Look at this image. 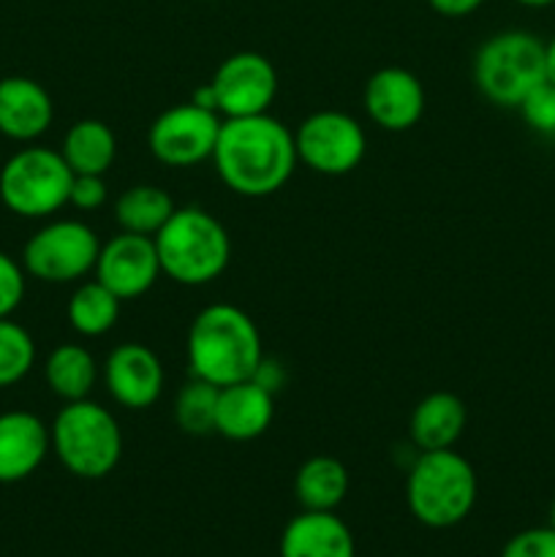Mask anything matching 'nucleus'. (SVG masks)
<instances>
[{
    "label": "nucleus",
    "mask_w": 555,
    "mask_h": 557,
    "mask_svg": "<svg viewBox=\"0 0 555 557\" xmlns=\"http://www.w3.org/2000/svg\"><path fill=\"white\" fill-rule=\"evenodd\" d=\"M212 163L229 190L245 199L278 194L297 169L294 131L267 114L226 117L218 131Z\"/></svg>",
    "instance_id": "f257e3e1"
},
{
    "label": "nucleus",
    "mask_w": 555,
    "mask_h": 557,
    "mask_svg": "<svg viewBox=\"0 0 555 557\" xmlns=\"http://www.w3.org/2000/svg\"><path fill=\"white\" fill-rule=\"evenodd\" d=\"M185 351L190 375L210 381L212 386H232L254 379L264 359L256 321L243 308L229 302L207 305L196 313Z\"/></svg>",
    "instance_id": "f03ea898"
},
{
    "label": "nucleus",
    "mask_w": 555,
    "mask_h": 557,
    "mask_svg": "<svg viewBox=\"0 0 555 557\" xmlns=\"http://www.w3.org/2000/svg\"><path fill=\"white\" fill-rule=\"evenodd\" d=\"M152 239L161 272L180 286H207L232 261L229 232L201 207H177Z\"/></svg>",
    "instance_id": "7ed1b4c3"
},
{
    "label": "nucleus",
    "mask_w": 555,
    "mask_h": 557,
    "mask_svg": "<svg viewBox=\"0 0 555 557\" xmlns=\"http://www.w3.org/2000/svg\"><path fill=\"white\" fill-rule=\"evenodd\" d=\"M479 482L471 462L455 449L419 451L406 479V504L433 531L455 528L477 506Z\"/></svg>",
    "instance_id": "20e7f679"
},
{
    "label": "nucleus",
    "mask_w": 555,
    "mask_h": 557,
    "mask_svg": "<svg viewBox=\"0 0 555 557\" xmlns=\"http://www.w3.org/2000/svg\"><path fill=\"white\" fill-rule=\"evenodd\" d=\"M49 441L60 466L87 482L109 476L123 457V430L118 419L90 397L60 408L49 428Z\"/></svg>",
    "instance_id": "39448f33"
},
{
    "label": "nucleus",
    "mask_w": 555,
    "mask_h": 557,
    "mask_svg": "<svg viewBox=\"0 0 555 557\" xmlns=\"http://www.w3.org/2000/svg\"><path fill=\"white\" fill-rule=\"evenodd\" d=\"M544 79V41H539L533 33H495L477 49L473 85L495 107L517 109L522 98Z\"/></svg>",
    "instance_id": "423d86ee"
},
{
    "label": "nucleus",
    "mask_w": 555,
    "mask_h": 557,
    "mask_svg": "<svg viewBox=\"0 0 555 557\" xmlns=\"http://www.w3.org/2000/svg\"><path fill=\"white\" fill-rule=\"evenodd\" d=\"M74 172L60 150L22 147L0 169V201L27 221H41L69 205Z\"/></svg>",
    "instance_id": "0eeeda50"
},
{
    "label": "nucleus",
    "mask_w": 555,
    "mask_h": 557,
    "mask_svg": "<svg viewBox=\"0 0 555 557\" xmlns=\"http://www.w3.org/2000/svg\"><path fill=\"white\" fill-rule=\"evenodd\" d=\"M101 239L82 221H52L38 228L22 248V267L41 283H76L96 270Z\"/></svg>",
    "instance_id": "6e6552de"
},
{
    "label": "nucleus",
    "mask_w": 555,
    "mask_h": 557,
    "mask_svg": "<svg viewBox=\"0 0 555 557\" xmlns=\"http://www.w3.org/2000/svg\"><path fill=\"white\" fill-rule=\"evenodd\" d=\"M297 161L324 177H343L362 163L368 136L357 117L337 109H321L294 131Z\"/></svg>",
    "instance_id": "1a4fd4ad"
},
{
    "label": "nucleus",
    "mask_w": 555,
    "mask_h": 557,
    "mask_svg": "<svg viewBox=\"0 0 555 557\" xmlns=\"http://www.w3.org/2000/svg\"><path fill=\"white\" fill-rule=\"evenodd\" d=\"M221 114L199 103H177L152 120L147 131V147L163 166L188 169L205 163L215 150Z\"/></svg>",
    "instance_id": "9d476101"
},
{
    "label": "nucleus",
    "mask_w": 555,
    "mask_h": 557,
    "mask_svg": "<svg viewBox=\"0 0 555 557\" xmlns=\"http://www.w3.org/2000/svg\"><path fill=\"white\" fill-rule=\"evenodd\" d=\"M215 109L226 117L267 114L278 96V71L264 54L234 52L223 60L210 79Z\"/></svg>",
    "instance_id": "9b49d317"
},
{
    "label": "nucleus",
    "mask_w": 555,
    "mask_h": 557,
    "mask_svg": "<svg viewBox=\"0 0 555 557\" xmlns=\"http://www.w3.org/2000/svg\"><path fill=\"white\" fill-rule=\"evenodd\" d=\"M96 281L123 302L139 299L156 286L161 272L156 239L145 234L120 232L101 245L96 259Z\"/></svg>",
    "instance_id": "f8f14e48"
},
{
    "label": "nucleus",
    "mask_w": 555,
    "mask_h": 557,
    "mask_svg": "<svg viewBox=\"0 0 555 557\" xmlns=\"http://www.w3.org/2000/svg\"><path fill=\"white\" fill-rule=\"evenodd\" d=\"M163 364L152 348L131 341L112 348L103 364V384L118 406L128 411H145L163 395Z\"/></svg>",
    "instance_id": "ddd939ff"
},
{
    "label": "nucleus",
    "mask_w": 555,
    "mask_h": 557,
    "mask_svg": "<svg viewBox=\"0 0 555 557\" xmlns=\"http://www.w3.org/2000/svg\"><path fill=\"white\" fill-rule=\"evenodd\" d=\"M365 112L390 134L414 128L424 114V87L417 74L400 65L379 69L365 82Z\"/></svg>",
    "instance_id": "4468645a"
},
{
    "label": "nucleus",
    "mask_w": 555,
    "mask_h": 557,
    "mask_svg": "<svg viewBox=\"0 0 555 557\" xmlns=\"http://www.w3.org/2000/svg\"><path fill=\"white\" fill-rule=\"evenodd\" d=\"M49 451V428L36 413H0V484L25 482L44 466Z\"/></svg>",
    "instance_id": "2eb2a0df"
},
{
    "label": "nucleus",
    "mask_w": 555,
    "mask_h": 557,
    "mask_svg": "<svg viewBox=\"0 0 555 557\" xmlns=\"http://www.w3.org/2000/svg\"><path fill=\"white\" fill-rule=\"evenodd\" d=\"M54 120L52 96L30 76L0 79V134L11 141H36Z\"/></svg>",
    "instance_id": "dca6fc26"
},
{
    "label": "nucleus",
    "mask_w": 555,
    "mask_h": 557,
    "mask_svg": "<svg viewBox=\"0 0 555 557\" xmlns=\"http://www.w3.org/2000/svg\"><path fill=\"white\" fill-rule=\"evenodd\" d=\"M275 419V395L254 379L239 381V384L221 386L218 392L215 411V433L226 441H256L270 430Z\"/></svg>",
    "instance_id": "f3484780"
},
{
    "label": "nucleus",
    "mask_w": 555,
    "mask_h": 557,
    "mask_svg": "<svg viewBox=\"0 0 555 557\" xmlns=\"http://www.w3.org/2000/svg\"><path fill=\"white\" fill-rule=\"evenodd\" d=\"M281 557H357V544L335 511H299L283 528Z\"/></svg>",
    "instance_id": "a211bd4d"
},
{
    "label": "nucleus",
    "mask_w": 555,
    "mask_h": 557,
    "mask_svg": "<svg viewBox=\"0 0 555 557\" xmlns=\"http://www.w3.org/2000/svg\"><path fill=\"white\" fill-rule=\"evenodd\" d=\"M466 403L452 392H433L422 397L408 419V435L419 451L455 449L466 430Z\"/></svg>",
    "instance_id": "6ab92c4d"
},
{
    "label": "nucleus",
    "mask_w": 555,
    "mask_h": 557,
    "mask_svg": "<svg viewBox=\"0 0 555 557\" xmlns=\"http://www.w3.org/2000/svg\"><path fill=\"white\" fill-rule=\"evenodd\" d=\"M44 379L63 403L87 400L98 384V362L79 343H60L44 362Z\"/></svg>",
    "instance_id": "aec40b11"
},
{
    "label": "nucleus",
    "mask_w": 555,
    "mask_h": 557,
    "mask_svg": "<svg viewBox=\"0 0 555 557\" xmlns=\"http://www.w3.org/2000/svg\"><path fill=\"white\" fill-rule=\"evenodd\" d=\"M348 495V471L337 457L316 455L297 468L294 498L303 511H335Z\"/></svg>",
    "instance_id": "412c9836"
},
{
    "label": "nucleus",
    "mask_w": 555,
    "mask_h": 557,
    "mask_svg": "<svg viewBox=\"0 0 555 557\" xmlns=\"http://www.w3.org/2000/svg\"><path fill=\"white\" fill-rule=\"evenodd\" d=\"M60 156L74 174H107L118 156V139L103 120H76L65 131Z\"/></svg>",
    "instance_id": "4be33fe9"
},
{
    "label": "nucleus",
    "mask_w": 555,
    "mask_h": 557,
    "mask_svg": "<svg viewBox=\"0 0 555 557\" xmlns=\"http://www.w3.org/2000/svg\"><path fill=\"white\" fill-rule=\"evenodd\" d=\"M174 210L177 207L163 188L134 185V188H125L114 201V221H118L120 232L156 237Z\"/></svg>",
    "instance_id": "5701e85b"
},
{
    "label": "nucleus",
    "mask_w": 555,
    "mask_h": 557,
    "mask_svg": "<svg viewBox=\"0 0 555 557\" xmlns=\"http://www.w3.org/2000/svg\"><path fill=\"white\" fill-rule=\"evenodd\" d=\"M120 305H123V299L114 297L103 283L90 281L82 283V286L71 294L65 315H69V324L76 335L101 337L107 335V332H112L114 324H118Z\"/></svg>",
    "instance_id": "b1692460"
},
{
    "label": "nucleus",
    "mask_w": 555,
    "mask_h": 557,
    "mask_svg": "<svg viewBox=\"0 0 555 557\" xmlns=\"http://www.w3.org/2000/svg\"><path fill=\"white\" fill-rule=\"evenodd\" d=\"M218 392L221 386H212L210 381H201L190 375L174 400V422L185 435L205 438L215 433V411H218Z\"/></svg>",
    "instance_id": "393cba45"
},
{
    "label": "nucleus",
    "mask_w": 555,
    "mask_h": 557,
    "mask_svg": "<svg viewBox=\"0 0 555 557\" xmlns=\"http://www.w3.org/2000/svg\"><path fill=\"white\" fill-rule=\"evenodd\" d=\"M36 364V343L22 324L0 319V389L20 384Z\"/></svg>",
    "instance_id": "a878e982"
},
{
    "label": "nucleus",
    "mask_w": 555,
    "mask_h": 557,
    "mask_svg": "<svg viewBox=\"0 0 555 557\" xmlns=\"http://www.w3.org/2000/svg\"><path fill=\"white\" fill-rule=\"evenodd\" d=\"M520 114L536 134L555 136V85L544 79L520 101Z\"/></svg>",
    "instance_id": "bb28decb"
},
{
    "label": "nucleus",
    "mask_w": 555,
    "mask_h": 557,
    "mask_svg": "<svg viewBox=\"0 0 555 557\" xmlns=\"http://www.w3.org/2000/svg\"><path fill=\"white\" fill-rule=\"evenodd\" d=\"M25 267L0 250V319H11V313H14L22 305V299H25Z\"/></svg>",
    "instance_id": "cd10ccee"
},
{
    "label": "nucleus",
    "mask_w": 555,
    "mask_h": 557,
    "mask_svg": "<svg viewBox=\"0 0 555 557\" xmlns=\"http://www.w3.org/2000/svg\"><path fill=\"white\" fill-rule=\"evenodd\" d=\"M501 557H555V528H528L515 533L501 549Z\"/></svg>",
    "instance_id": "c85d7f7f"
},
{
    "label": "nucleus",
    "mask_w": 555,
    "mask_h": 557,
    "mask_svg": "<svg viewBox=\"0 0 555 557\" xmlns=\"http://www.w3.org/2000/svg\"><path fill=\"white\" fill-rule=\"evenodd\" d=\"M107 201V183H103V174H74V183H71L69 205L76 210L92 212L98 207H103Z\"/></svg>",
    "instance_id": "c756f323"
},
{
    "label": "nucleus",
    "mask_w": 555,
    "mask_h": 557,
    "mask_svg": "<svg viewBox=\"0 0 555 557\" xmlns=\"http://www.w3.org/2000/svg\"><path fill=\"white\" fill-rule=\"evenodd\" d=\"M254 381L259 386H264L267 392H281V386L286 384V373H283V368L278 362H270V359H261V364L256 368L254 373Z\"/></svg>",
    "instance_id": "7c9ffc66"
},
{
    "label": "nucleus",
    "mask_w": 555,
    "mask_h": 557,
    "mask_svg": "<svg viewBox=\"0 0 555 557\" xmlns=\"http://www.w3.org/2000/svg\"><path fill=\"white\" fill-rule=\"evenodd\" d=\"M428 3L430 9L439 11L441 16H452V20H457V16L473 14L484 0H428Z\"/></svg>",
    "instance_id": "2f4dec72"
},
{
    "label": "nucleus",
    "mask_w": 555,
    "mask_h": 557,
    "mask_svg": "<svg viewBox=\"0 0 555 557\" xmlns=\"http://www.w3.org/2000/svg\"><path fill=\"white\" fill-rule=\"evenodd\" d=\"M544 71H547V82L555 85V36L550 44H544Z\"/></svg>",
    "instance_id": "473e14b6"
},
{
    "label": "nucleus",
    "mask_w": 555,
    "mask_h": 557,
    "mask_svg": "<svg viewBox=\"0 0 555 557\" xmlns=\"http://www.w3.org/2000/svg\"><path fill=\"white\" fill-rule=\"evenodd\" d=\"M515 3L528 5V9H547V5H553L555 0H515Z\"/></svg>",
    "instance_id": "72a5a7b5"
},
{
    "label": "nucleus",
    "mask_w": 555,
    "mask_h": 557,
    "mask_svg": "<svg viewBox=\"0 0 555 557\" xmlns=\"http://www.w3.org/2000/svg\"><path fill=\"white\" fill-rule=\"evenodd\" d=\"M550 528H555V500L553 506H550Z\"/></svg>",
    "instance_id": "f704fd0d"
}]
</instances>
